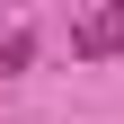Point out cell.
<instances>
[{
    "label": "cell",
    "instance_id": "6da1fadb",
    "mask_svg": "<svg viewBox=\"0 0 124 124\" xmlns=\"http://www.w3.org/2000/svg\"><path fill=\"white\" fill-rule=\"evenodd\" d=\"M27 53H36V36H27V27H18V36L0 44V71H27Z\"/></svg>",
    "mask_w": 124,
    "mask_h": 124
},
{
    "label": "cell",
    "instance_id": "7a4b0ae2",
    "mask_svg": "<svg viewBox=\"0 0 124 124\" xmlns=\"http://www.w3.org/2000/svg\"><path fill=\"white\" fill-rule=\"evenodd\" d=\"M106 36H115V44H124V0H115V9H106Z\"/></svg>",
    "mask_w": 124,
    "mask_h": 124
}]
</instances>
